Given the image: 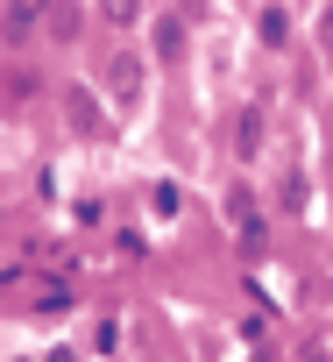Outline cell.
<instances>
[{
    "mask_svg": "<svg viewBox=\"0 0 333 362\" xmlns=\"http://www.w3.org/2000/svg\"><path fill=\"white\" fill-rule=\"evenodd\" d=\"M107 93H114V107H135V100H142V57L114 50V57H107Z\"/></svg>",
    "mask_w": 333,
    "mask_h": 362,
    "instance_id": "6da1fadb",
    "label": "cell"
},
{
    "mask_svg": "<svg viewBox=\"0 0 333 362\" xmlns=\"http://www.w3.org/2000/svg\"><path fill=\"white\" fill-rule=\"evenodd\" d=\"M227 214L241 221V249H262V242H270V228H262V214H255L248 185H234V192H227Z\"/></svg>",
    "mask_w": 333,
    "mask_h": 362,
    "instance_id": "7a4b0ae2",
    "label": "cell"
},
{
    "mask_svg": "<svg viewBox=\"0 0 333 362\" xmlns=\"http://www.w3.org/2000/svg\"><path fill=\"white\" fill-rule=\"evenodd\" d=\"M234 149H241V156H255V149H262V114H255V107L234 121Z\"/></svg>",
    "mask_w": 333,
    "mask_h": 362,
    "instance_id": "3957f363",
    "label": "cell"
},
{
    "mask_svg": "<svg viewBox=\"0 0 333 362\" xmlns=\"http://www.w3.org/2000/svg\"><path fill=\"white\" fill-rule=\"evenodd\" d=\"M156 57H185V22H171V15L156 22Z\"/></svg>",
    "mask_w": 333,
    "mask_h": 362,
    "instance_id": "277c9868",
    "label": "cell"
},
{
    "mask_svg": "<svg viewBox=\"0 0 333 362\" xmlns=\"http://www.w3.org/2000/svg\"><path fill=\"white\" fill-rule=\"evenodd\" d=\"M43 8H36V0H8V36H29V22H36Z\"/></svg>",
    "mask_w": 333,
    "mask_h": 362,
    "instance_id": "5b68a950",
    "label": "cell"
},
{
    "mask_svg": "<svg viewBox=\"0 0 333 362\" xmlns=\"http://www.w3.org/2000/svg\"><path fill=\"white\" fill-rule=\"evenodd\" d=\"M43 15H50V29H57V36H71V29H78V15L64 8V0H43Z\"/></svg>",
    "mask_w": 333,
    "mask_h": 362,
    "instance_id": "8992f818",
    "label": "cell"
},
{
    "mask_svg": "<svg viewBox=\"0 0 333 362\" xmlns=\"http://www.w3.org/2000/svg\"><path fill=\"white\" fill-rule=\"evenodd\" d=\"M255 29H262V43H284V36H291V22H284V8H270V15L255 22Z\"/></svg>",
    "mask_w": 333,
    "mask_h": 362,
    "instance_id": "52a82bcc",
    "label": "cell"
},
{
    "mask_svg": "<svg viewBox=\"0 0 333 362\" xmlns=\"http://www.w3.org/2000/svg\"><path fill=\"white\" fill-rule=\"evenodd\" d=\"M71 121H78V128H85V135H92V128H99V114H92V93H71Z\"/></svg>",
    "mask_w": 333,
    "mask_h": 362,
    "instance_id": "ba28073f",
    "label": "cell"
},
{
    "mask_svg": "<svg viewBox=\"0 0 333 362\" xmlns=\"http://www.w3.org/2000/svg\"><path fill=\"white\" fill-rule=\"evenodd\" d=\"M36 305H43V313H64V305H71V284H50V291H36Z\"/></svg>",
    "mask_w": 333,
    "mask_h": 362,
    "instance_id": "9c48e42d",
    "label": "cell"
},
{
    "mask_svg": "<svg viewBox=\"0 0 333 362\" xmlns=\"http://www.w3.org/2000/svg\"><path fill=\"white\" fill-rule=\"evenodd\" d=\"M149 206H156L163 221H171V214H178V185H156V192H149Z\"/></svg>",
    "mask_w": 333,
    "mask_h": 362,
    "instance_id": "30bf717a",
    "label": "cell"
},
{
    "mask_svg": "<svg viewBox=\"0 0 333 362\" xmlns=\"http://www.w3.org/2000/svg\"><path fill=\"white\" fill-rule=\"evenodd\" d=\"M99 8H107V22H135V8H142V0H99Z\"/></svg>",
    "mask_w": 333,
    "mask_h": 362,
    "instance_id": "8fae6325",
    "label": "cell"
},
{
    "mask_svg": "<svg viewBox=\"0 0 333 362\" xmlns=\"http://www.w3.org/2000/svg\"><path fill=\"white\" fill-rule=\"evenodd\" d=\"M319 43H326V50H333V8H326V15H319Z\"/></svg>",
    "mask_w": 333,
    "mask_h": 362,
    "instance_id": "7c38bea8",
    "label": "cell"
},
{
    "mask_svg": "<svg viewBox=\"0 0 333 362\" xmlns=\"http://www.w3.org/2000/svg\"><path fill=\"white\" fill-rule=\"evenodd\" d=\"M298 362H326V355H319V348H305V355H298Z\"/></svg>",
    "mask_w": 333,
    "mask_h": 362,
    "instance_id": "4fadbf2b",
    "label": "cell"
},
{
    "mask_svg": "<svg viewBox=\"0 0 333 362\" xmlns=\"http://www.w3.org/2000/svg\"><path fill=\"white\" fill-rule=\"evenodd\" d=\"M50 362H78V355H64V348H57V355H50Z\"/></svg>",
    "mask_w": 333,
    "mask_h": 362,
    "instance_id": "5bb4252c",
    "label": "cell"
},
{
    "mask_svg": "<svg viewBox=\"0 0 333 362\" xmlns=\"http://www.w3.org/2000/svg\"><path fill=\"white\" fill-rule=\"evenodd\" d=\"M185 8H206V0H185Z\"/></svg>",
    "mask_w": 333,
    "mask_h": 362,
    "instance_id": "9a60e30c",
    "label": "cell"
}]
</instances>
